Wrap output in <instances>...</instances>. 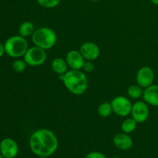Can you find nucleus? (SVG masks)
<instances>
[{
  "mask_svg": "<svg viewBox=\"0 0 158 158\" xmlns=\"http://www.w3.org/2000/svg\"><path fill=\"white\" fill-rule=\"evenodd\" d=\"M29 148L35 155L38 157H48L56 151L59 141L52 131L41 128L34 131L29 138Z\"/></svg>",
  "mask_w": 158,
  "mask_h": 158,
  "instance_id": "1",
  "label": "nucleus"
},
{
  "mask_svg": "<svg viewBox=\"0 0 158 158\" xmlns=\"http://www.w3.org/2000/svg\"><path fill=\"white\" fill-rule=\"evenodd\" d=\"M60 80L63 82L65 87L74 95H83L88 88L87 77L80 70H68L65 74L60 76Z\"/></svg>",
  "mask_w": 158,
  "mask_h": 158,
  "instance_id": "2",
  "label": "nucleus"
},
{
  "mask_svg": "<svg viewBox=\"0 0 158 158\" xmlns=\"http://www.w3.org/2000/svg\"><path fill=\"white\" fill-rule=\"evenodd\" d=\"M32 41L35 46L47 50L56 45L57 41L56 33L49 27H41L35 29L32 35Z\"/></svg>",
  "mask_w": 158,
  "mask_h": 158,
  "instance_id": "3",
  "label": "nucleus"
},
{
  "mask_svg": "<svg viewBox=\"0 0 158 158\" xmlns=\"http://www.w3.org/2000/svg\"><path fill=\"white\" fill-rule=\"evenodd\" d=\"M6 53L12 58H20L24 56L29 49L27 40L20 35L9 37L4 43Z\"/></svg>",
  "mask_w": 158,
  "mask_h": 158,
  "instance_id": "4",
  "label": "nucleus"
},
{
  "mask_svg": "<svg viewBox=\"0 0 158 158\" xmlns=\"http://www.w3.org/2000/svg\"><path fill=\"white\" fill-rule=\"evenodd\" d=\"M23 57L27 65L30 66H38L46 62L47 56L45 49L34 46L27 49Z\"/></svg>",
  "mask_w": 158,
  "mask_h": 158,
  "instance_id": "5",
  "label": "nucleus"
},
{
  "mask_svg": "<svg viewBox=\"0 0 158 158\" xmlns=\"http://www.w3.org/2000/svg\"><path fill=\"white\" fill-rule=\"evenodd\" d=\"M113 112L120 117H127L131 114L132 110V103L131 100L123 96H117L110 102Z\"/></svg>",
  "mask_w": 158,
  "mask_h": 158,
  "instance_id": "6",
  "label": "nucleus"
},
{
  "mask_svg": "<svg viewBox=\"0 0 158 158\" xmlns=\"http://www.w3.org/2000/svg\"><path fill=\"white\" fill-rule=\"evenodd\" d=\"M131 117L137 123H144L150 116L148 104L144 101H137L133 104L131 110Z\"/></svg>",
  "mask_w": 158,
  "mask_h": 158,
  "instance_id": "7",
  "label": "nucleus"
},
{
  "mask_svg": "<svg viewBox=\"0 0 158 158\" xmlns=\"http://www.w3.org/2000/svg\"><path fill=\"white\" fill-rule=\"evenodd\" d=\"M154 72L149 66H143L137 71L136 80L137 83L142 88H147L153 84L154 80Z\"/></svg>",
  "mask_w": 158,
  "mask_h": 158,
  "instance_id": "8",
  "label": "nucleus"
},
{
  "mask_svg": "<svg viewBox=\"0 0 158 158\" xmlns=\"http://www.w3.org/2000/svg\"><path fill=\"white\" fill-rule=\"evenodd\" d=\"M80 52L85 60L94 61L96 60L100 54V49L98 45L94 42H85L81 45L80 48Z\"/></svg>",
  "mask_w": 158,
  "mask_h": 158,
  "instance_id": "9",
  "label": "nucleus"
},
{
  "mask_svg": "<svg viewBox=\"0 0 158 158\" xmlns=\"http://www.w3.org/2000/svg\"><path fill=\"white\" fill-rule=\"evenodd\" d=\"M0 153L5 158H15L19 153L16 141L12 138H5L0 143Z\"/></svg>",
  "mask_w": 158,
  "mask_h": 158,
  "instance_id": "10",
  "label": "nucleus"
},
{
  "mask_svg": "<svg viewBox=\"0 0 158 158\" xmlns=\"http://www.w3.org/2000/svg\"><path fill=\"white\" fill-rule=\"evenodd\" d=\"M66 61L71 69L80 70L85 63V59L80 51L70 50L66 54Z\"/></svg>",
  "mask_w": 158,
  "mask_h": 158,
  "instance_id": "11",
  "label": "nucleus"
},
{
  "mask_svg": "<svg viewBox=\"0 0 158 158\" xmlns=\"http://www.w3.org/2000/svg\"><path fill=\"white\" fill-rule=\"evenodd\" d=\"M114 144L120 151H127L133 146V139L128 134L119 133L114 136L113 139Z\"/></svg>",
  "mask_w": 158,
  "mask_h": 158,
  "instance_id": "12",
  "label": "nucleus"
},
{
  "mask_svg": "<svg viewBox=\"0 0 158 158\" xmlns=\"http://www.w3.org/2000/svg\"><path fill=\"white\" fill-rule=\"evenodd\" d=\"M143 99L148 105L158 106V85L152 84L145 88L143 90Z\"/></svg>",
  "mask_w": 158,
  "mask_h": 158,
  "instance_id": "13",
  "label": "nucleus"
},
{
  "mask_svg": "<svg viewBox=\"0 0 158 158\" xmlns=\"http://www.w3.org/2000/svg\"><path fill=\"white\" fill-rule=\"evenodd\" d=\"M68 65L66 60L63 58L57 57L55 58L51 63V68L52 71L58 74L59 76H62L66 73L68 71Z\"/></svg>",
  "mask_w": 158,
  "mask_h": 158,
  "instance_id": "14",
  "label": "nucleus"
},
{
  "mask_svg": "<svg viewBox=\"0 0 158 158\" xmlns=\"http://www.w3.org/2000/svg\"><path fill=\"white\" fill-rule=\"evenodd\" d=\"M35 26L33 23L30 21H25L21 23L19 28V33L21 36L26 38V37L32 36V34L35 32Z\"/></svg>",
  "mask_w": 158,
  "mask_h": 158,
  "instance_id": "15",
  "label": "nucleus"
},
{
  "mask_svg": "<svg viewBox=\"0 0 158 158\" xmlns=\"http://www.w3.org/2000/svg\"><path fill=\"white\" fill-rule=\"evenodd\" d=\"M137 123L135 121V120L131 117V118H127L123 121L121 124V130L125 134H131L134 132L137 128Z\"/></svg>",
  "mask_w": 158,
  "mask_h": 158,
  "instance_id": "16",
  "label": "nucleus"
},
{
  "mask_svg": "<svg viewBox=\"0 0 158 158\" xmlns=\"http://www.w3.org/2000/svg\"><path fill=\"white\" fill-rule=\"evenodd\" d=\"M143 88H142L140 86H139L138 84L131 85L127 89L128 96L132 99L137 100V99L143 97Z\"/></svg>",
  "mask_w": 158,
  "mask_h": 158,
  "instance_id": "17",
  "label": "nucleus"
},
{
  "mask_svg": "<svg viewBox=\"0 0 158 158\" xmlns=\"http://www.w3.org/2000/svg\"><path fill=\"white\" fill-rule=\"evenodd\" d=\"M97 111H98L99 115L101 117L106 118V117H110L111 113L113 112L111 103L110 102H103L98 106Z\"/></svg>",
  "mask_w": 158,
  "mask_h": 158,
  "instance_id": "18",
  "label": "nucleus"
},
{
  "mask_svg": "<svg viewBox=\"0 0 158 158\" xmlns=\"http://www.w3.org/2000/svg\"><path fill=\"white\" fill-rule=\"evenodd\" d=\"M26 66H27V64L24 60H16L12 63V67L15 73H20L26 69Z\"/></svg>",
  "mask_w": 158,
  "mask_h": 158,
  "instance_id": "19",
  "label": "nucleus"
},
{
  "mask_svg": "<svg viewBox=\"0 0 158 158\" xmlns=\"http://www.w3.org/2000/svg\"><path fill=\"white\" fill-rule=\"evenodd\" d=\"M40 6L46 9H52L58 6L61 0H36Z\"/></svg>",
  "mask_w": 158,
  "mask_h": 158,
  "instance_id": "20",
  "label": "nucleus"
},
{
  "mask_svg": "<svg viewBox=\"0 0 158 158\" xmlns=\"http://www.w3.org/2000/svg\"><path fill=\"white\" fill-rule=\"evenodd\" d=\"M82 69H83L84 72L91 73L94 69V65L92 61H89V60H87V61H85Z\"/></svg>",
  "mask_w": 158,
  "mask_h": 158,
  "instance_id": "21",
  "label": "nucleus"
},
{
  "mask_svg": "<svg viewBox=\"0 0 158 158\" xmlns=\"http://www.w3.org/2000/svg\"><path fill=\"white\" fill-rule=\"evenodd\" d=\"M85 158H106V157L101 152H98V151H92V152L86 154V157Z\"/></svg>",
  "mask_w": 158,
  "mask_h": 158,
  "instance_id": "22",
  "label": "nucleus"
},
{
  "mask_svg": "<svg viewBox=\"0 0 158 158\" xmlns=\"http://www.w3.org/2000/svg\"><path fill=\"white\" fill-rule=\"evenodd\" d=\"M5 53H6V50H5L4 45L0 43V57L2 56Z\"/></svg>",
  "mask_w": 158,
  "mask_h": 158,
  "instance_id": "23",
  "label": "nucleus"
},
{
  "mask_svg": "<svg viewBox=\"0 0 158 158\" xmlns=\"http://www.w3.org/2000/svg\"><path fill=\"white\" fill-rule=\"evenodd\" d=\"M151 2L152 3H154V5H157V6H158V0H151Z\"/></svg>",
  "mask_w": 158,
  "mask_h": 158,
  "instance_id": "24",
  "label": "nucleus"
},
{
  "mask_svg": "<svg viewBox=\"0 0 158 158\" xmlns=\"http://www.w3.org/2000/svg\"><path fill=\"white\" fill-rule=\"evenodd\" d=\"M0 158H5L4 157H3V155L1 154V153H0Z\"/></svg>",
  "mask_w": 158,
  "mask_h": 158,
  "instance_id": "25",
  "label": "nucleus"
},
{
  "mask_svg": "<svg viewBox=\"0 0 158 158\" xmlns=\"http://www.w3.org/2000/svg\"><path fill=\"white\" fill-rule=\"evenodd\" d=\"M90 1H93V2H99V1H100V0H90Z\"/></svg>",
  "mask_w": 158,
  "mask_h": 158,
  "instance_id": "26",
  "label": "nucleus"
},
{
  "mask_svg": "<svg viewBox=\"0 0 158 158\" xmlns=\"http://www.w3.org/2000/svg\"><path fill=\"white\" fill-rule=\"evenodd\" d=\"M38 158H48V157H38Z\"/></svg>",
  "mask_w": 158,
  "mask_h": 158,
  "instance_id": "27",
  "label": "nucleus"
},
{
  "mask_svg": "<svg viewBox=\"0 0 158 158\" xmlns=\"http://www.w3.org/2000/svg\"><path fill=\"white\" fill-rule=\"evenodd\" d=\"M111 158H120V157H111Z\"/></svg>",
  "mask_w": 158,
  "mask_h": 158,
  "instance_id": "28",
  "label": "nucleus"
},
{
  "mask_svg": "<svg viewBox=\"0 0 158 158\" xmlns=\"http://www.w3.org/2000/svg\"><path fill=\"white\" fill-rule=\"evenodd\" d=\"M0 33H1V29H0Z\"/></svg>",
  "mask_w": 158,
  "mask_h": 158,
  "instance_id": "29",
  "label": "nucleus"
}]
</instances>
